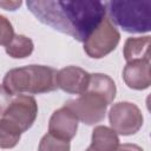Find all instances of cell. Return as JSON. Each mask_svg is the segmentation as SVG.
I'll return each instance as SVG.
<instances>
[{
	"instance_id": "cell-1",
	"label": "cell",
	"mask_w": 151,
	"mask_h": 151,
	"mask_svg": "<svg viewBox=\"0 0 151 151\" xmlns=\"http://www.w3.org/2000/svg\"><path fill=\"white\" fill-rule=\"evenodd\" d=\"M28 9L45 25L85 41L105 18V4L100 1L28 0Z\"/></svg>"
},
{
	"instance_id": "cell-2",
	"label": "cell",
	"mask_w": 151,
	"mask_h": 151,
	"mask_svg": "<svg viewBox=\"0 0 151 151\" xmlns=\"http://www.w3.org/2000/svg\"><path fill=\"white\" fill-rule=\"evenodd\" d=\"M57 71L50 66L28 65L9 70L4 77L2 85L12 94H37L57 90Z\"/></svg>"
},
{
	"instance_id": "cell-3",
	"label": "cell",
	"mask_w": 151,
	"mask_h": 151,
	"mask_svg": "<svg viewBox=\"0 0 151 151\" xmlns=\"http://www.w3.org/2000/svg\"><path fill=\"white\" fill-rule=\"evenodd\" d=\"M109 19L129 33H145L151 29V1H109L105 4Z\"/></svg>"
},
{
	"instance_id": "cell-4",
	"label": "cell",
	"mask_w": 151,
	"mask_h": 151,
	"mask_svg": "<svg viewBox=\"0 0 151 151\" xmlns=\"http://www.w3.org/2000/svg\"><path fill=\"white\" fill-rule=\"evenodd\" d=\"M109 105L110 103L103 94L86 88L78 98L67 100L64 106H66L78 120L87 125H93L104 119Z\"/></svg>"
},
{
	"instance_id": "cell-5",
	"label": "cell",
	"mask_w": 151,
	"mask_h": 151,
	"mask_svg": "<svg viewBox=\"0 0 151 151\" xmlns=\"http://www.w3.org/2000/svg\"><path fill=\"white\" fill-rule=\"evenodd\" d=\"M120 34L112 21L105 17L98 27L84 41V51L94 59H100L111 53L119 44Z\"/></svg>"
},
{
	"instance_id": "cell-6",
	"label": "cell",
	"mask_w": 151,
	"mask_h": 151,
	"mask_svg": "<svg viewBox=\"0 0 151 151\" xmlns=\"http://www.w3.org/2000/svg\"><path fill=\"white\" fill-rule=\"evenodd\" d=\"M109 119L111 129L123 136L134 134L143 125V114L139 107L130 101L113 104L109 112Z\"/></svg>"
},
{
	"instance_id": "cell-7",
	"label": "cell",
	"mask_w": 151,
	"mask_h": 151,
	"mask_svg": "<svg viewBox=\"0 0 151 151\" xmlns=\"http://www.w3.org/2000/svg\"><path fill=\"white\" fill-rule=\"evenodd\" d=\"M38 114V105L32 96L17 94L2 118L15 126L21 133L27 131L34 123Z\"/></svg>"
},
{
	"instance_id": "cell-8",
	"label": "cell",
	"mask_w": 151,
	"mask_h": 151,
	"mask_svg": "<svg viewBox=\"0 0 151 151\" xmlns=\"http://www.w3.org/2000/svg\"><path fill=\"white\" fill-rule=\"evenodd\" d=\"M90 80V73L78 66H67L57 72V87L72 94H81L86 91Z\"/></svg>"
},
{
	"instance_id": "cell-9",
	"label": "cell",
	"mask_w": 151,
	"mask_h": 151,
	"mask_svg": "<svg viewBox=\"0 0 151 151\" xmlns=\"http://www.w3.org/2000/svg\"><path fill=\"white\" fill-rule=\"evenodd\" d=\"M77 117L66 107L63 106L53 112L48 123V133L64 139L71 140L78 130Z\"/></svg>"
},
{
	"instance_id": "cell-10",
	"label": "cell",
	"mask_w": 151,
	"mask_h": 151,
	"mask_svg": "<svg viewBox=\"0 0 151 151\" xmlns=\"http://www.w3.org/2000/svg\"><path fill=\"white\" fill-rule=\"evenodd\" d=\"M123 78L130 88H147L151 85L150 60H134L127 63L123 71Z\"/></svg>"
},
{
	"instance_id": "cell-11",
	"label": "cell",
	"mask_w": 151,
	"mask_h": 151,
	"mask_svg": "<svg viewBox=\"0 0 151 151\" xmlns=\"http://www.w3.org/2000/svg\"><path fill=\"white\" fill-rule=\"evenodd\" d=\"M119 145L118 134L107 126H96L92 131V143L86 151H114Z\"/></svg>"
},
{
	"instance_id": "cell-12",
	"label": "cell",
	"mask_w": 151,
	"mask_h": 151,
	"mask_svg": "<svg viewBox=\"0 0 151 151\" xmlns=\"http://www.w3.org/2000/svg\"><path fill=\"white\" fill-rule=\"evenodd\" d=\"M150 37L129 38L124 44V58L127 63L134 60H150Z\"/></svg>"
},
{
	"instance_id": "cell-13",
	"label": "cell",
	"mask_w": 151,
	"mask_h": 151,
	"mask_svg": "<svg viewBox=\"0 0 151 151\" xmlns=\"http://www.w3.org/2000/svg\"><path fill=\"white\" fill-rule=\"evenodd\" d=\"M87 88L103 94L110 104L113 101V99L116 97V84H114V81L109 76L103 74V73L90 74V80H88Z\"/></svg>"
},
{
	"instance_id": "cell-14",
	"label": "cell",
	"mask_w": 151,
	"mask_h": 151,
	"mask_svg": "<svg viewBox=\"0 0 151 151\" xmlns=\"http://www.w3.org/2000/svg\"><path fill=\"white\" fill-rule=\"evenodd\" d=\"M33 41L22 35V34H17L13 37L12 41L6 46V53L15 59H21L28 57L33 52Z\"/></svg>"
},
{
	"instance_id": "cell-15",
	"label": "cell",
	"mask_w": 151,
	"mask_h": 151,
	"mask_svg": "<svg viewBox=\"0 0 151 151\" xmlns=\"http://www.w3.org/2000/svg\"><path fill=\"white\" fill-rule=\"evenodd\" d=\"M21 132L11 123L0 119V149H12L20 140Z\"/></svg>"
},
{
	"instance_id": "cell-16",
	"label": "cell",
	"mask_w": 151,
	"mask_h": 151,
	"mask_svg": "<svg viewBox=\"0 0 151 151\" xmlns=\"http://www.w3.org/2000/svg\"><path fill=\"white\" fill-rule=\"evenodd\" d=\"M70 140L60 139L51 133H46L39 143V151H70Z\"/></svg>"
},
{
	"instance_id": "cell-17",
	"label": "cell",
	"mask_w": 151,
	"mask_h": 151,
	"mask_svg": "<svg viewBox=\"0 0 151 151\" xmlns=\"http://www.w3.org/2000/svg\"><path fill=\"white\" fill-rule=\"evenodd\" d=\"M14 35L15 34L13 31V26L9 20L6 17L0 15V45L7 46L12 41Z\"/></svg>"
},
{
	"instance_id": "cell-18",
	"label": "cell",
	"mask_w": 151,
	"mask_h": 151,
	"mask_svg": "<svg viewBox=\"0 0 151 151\" xmlns=\"http://www.w3.org/2000/svg\"><path fill=\"white\" fill-rule=\"evenodd\" d=\"M12 99H13V94L8 92L4 85H0V116H2L6 112Z\"/></svg>"
},
{
	"instance_id": "cell-19",
	"label": "cell",
	"mask_w": 151,
	"mask_h": 151,
	"mask_svg": "<svg viewBox=\"0 0 151 151\" xmlns=\"http://www.w3.org/2000/svg\"><path fill=\"white\" fill-rule=\"evenodd\" d=\"M114 151H144L140 146L136 145V144H130V143H126V144H119Z\"/></svg>"
},
{
	"instance_id": "cell-20",
	"label": "cell",
	"mask_w": 151,
	"mask_h": 151,
	"mask_svg": "<svg viewBox=\"0 0 151 151\" xmlns=\"http://www.w3.org/2000/svg\"><path fill=\"white\" fill-rule=\"evenodd\" d=\"M21 1H0V7L7 9V11H15L18 7H20Z\"/></svg>"
}]
</instances>
